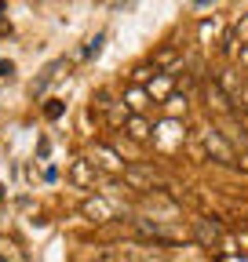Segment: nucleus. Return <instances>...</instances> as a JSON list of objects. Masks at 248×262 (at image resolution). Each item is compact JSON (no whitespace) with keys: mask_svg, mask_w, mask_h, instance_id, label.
<instances>
[{"mask_svg":"<svg viewBox=\"0 0 248 262\" xmlns=\"http://www.w3.org/2000/svg\"><path fill=\"white\" fill-rule=\"evenodd\" d=\"M204 146H208V153H215V160L230 164V149H226V142L215 135V131H204Z\"/></svg>","mask_w":248,"mask_h":262,"instance_id":"1","label":"nucleus"},{"mask_svg":"<svg viewBox=\"0 0 248 262\" xmlns=\"http://www.w3.org/2000/svg\"><path fill=\"white\" fill-rule=\"evenodd\" d=\"M84 215H88V219H95V222H106V219L113 215V208L95 196V201H88V204H84Z\"/></svg>","mask_w":248,"mask_h":262,"instance_id":"2","label":"nucleus"},{"mask_svg":"<svg viewBox=\"0 0 248 262\" xmlns=\"http://www.w3.org/2000/svg\"><path fill=\"white\" fill-rule=\"evenodd\" d=\"M73 179H77V182H88V179H91V168H88L84 160H77V164H73Z\"/></svg>","mask_w":248,"mask_h":262,"instance_id":"3","label":"nucleus"},{"mask_svg":"<svg viewBox=\"0 0 248 262\" xmlns=\"http://www.w3.org/2000/svg\"><path fill=\"white\" fill-rule=\"evenodd\" d=\"M128 131H132V139H146V135H150V131H146V124H142L139 117H135L132 124H128Z\"/></svg>","mask_w":248,"mask_h":262,"instance_id":"4","label":"nucleus"},{"mask_svg":"<svg viewBox=\"0 0 248 262\" xmlns=\"http://www.w3.org/2000/svg\"><path fill=\"white\" fill-rule=\"evenodd\" d=\"M99 51H102V37H95V40L84 48V55H88V58H91V55H99Z\"/></svg>","mask_w":248,"mask_h":262,"instance_id":"5","label":"nucleus"},{"mask_svg":"<svg viewBox=\"0 0 248 262\" xmlns=\"http://www.w3.org/2000/svg\"><path fill=\"white\" fill-rule=\"evenodd\" d=\"M153 95H164L168 91V77H161V80H153V88H150Z\"/></svg>","mask_w":248,"mask_h":262,"instance_id":"6","label":"nucleus"},{"mask_svg":"<svg viewBox=\"0 0 248 262\" xmlns=\"http://www.w3.org/2000/svg\"><path fill=\"white\" fill-rule=\"evenodd\" d=\"M128 102H132V110H142V106H146V102H142V91H132Z\"/></svg>","mask_w":248,"mask_h":262,"instance_id":"7","label":"nucleus"},{"mask_svg":"<svg viewBox=\"0 0 248 262\" xmlns=\"http://www.w3.org/2000/svg\"><path fill=\"white\" fill-rule=\"evenodd\" d=\"M11 73H15V66L11 62H0V77H11Z\"/></svg>","mask_w":248,"mask_h":262,"instance_id":"8","label":"nucleus"},{"mask_svg":"<svg viewBox=\"0 0 248 262\" xmlns=\"http://www.w3.org/2000/svg\"><path fill=\"white\" fill-rule=\"evenodd\" d=\"M88 262H117V255H99V258H95V255H91Z\"/></svg>","mask_w":248,"mask_h":262,"instance_id":"9","label":"nucleus"},{"mask_svg":"<svg viewBox=\"0 0 248 262\" xmlns=\"http://www.w3.org/2000/svg\"><path fill=\"white\" fill-rule=\"evenodd\" d=\"M244 62H248V51H244Z\"/></svg>","mask_w":248,"mask_h":262,"instance_id":"10","label":"nucleus"},{"mask_svg":"<svg viewBox=\"0 0 248 262\" xmlns=\"http://www.w3.org/2000/svg\"><path fill=\"white\" fill-rule=\"evenodd\" d=\"M0 262H4V258H0Z\"/></svg>","mask_w":248,"mask_h":262,"instance_id":"11","label":"nucleus"}]
</instances>
